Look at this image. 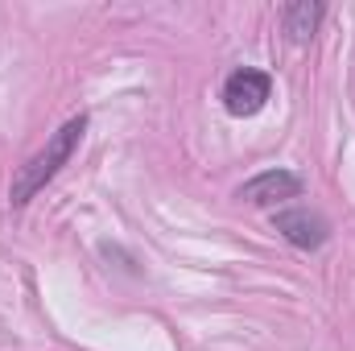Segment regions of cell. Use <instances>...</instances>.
Here are the masks:
<instances>
[{"label": "cell", "instance_id": "cell-1", "mask_svg": "<svg viewBox=\"0 0 355 351\" xmlns=\"http://www.w3.org/2000/svg\"><path fill=\"white\" fill-rule=\"evenodd\" d=\"M83 132H87V116H75V120H67L50 141H46V149L37 153V157H29L17 178H12V186H8V198H12V207H25L50 178L58 174L67 162H71V153L79 149V141H83Z\"/></svg>", "mask_w": 355, "mask_h": 351}, {"label": "cell", "instance_id": "cell-5", "mask_svg": "<svg viewBox=\"0 0 355 351\" xmlns=\"http://www.w3.org/2000/svg\"><path fill=\"white\" fill-rule=\"evenodd\" d=\"M285 33H289V42H310L314 37V29H318V21H322V4H310V0H297V4H285Z\"/></svg>", "mask_w": 355, "mask_h": 351}, {"label": "cell", "instance_id": "cell-4", "mask_svg": "<svg viewBox=\"0 0 355 351\" xmlns=\"http://www.w3.org/2000/svg\"><path fill=\"white\" fill-rule=\"evenodd\" d=\"M272 223H277V232H281L293 248L314 252V248L327 244V223H322V215H314V211H306V207L281 211V215H272Z\"/></svg>", "mask_w": 355, "mask_h": 351}, {"label": "cell", "instance_id": "cell-3", "mask_svg": "<svg viewBox=\"0 0 355 351\" xmlns=\"http://www.w3.org/2000/svg\"><path fill=\"white\" fill-rule=\"evenodd\" d=\"M297 194H302V178L293 170H265V174H257L252 182L240 186V198L252 207H281Z\"/></svg>", "mask_w": 355, "mask_h": 351}, {"label": "cell", "instance_id": "cell-2", "mask_svg": "<svg viewBox=\"0 0 355 351\" xmlns=\"http://www.w3.org/2000/svg\"><path fill=\"white\" fill-rule=\"evenodd\" d=\"M268 95H272V79H268L265 71L240 67V71H232L227 83H223V108H227L232 116H257L268 103Z\"/></svg>", "mask_w": 355, "mask_h": 351}]
</instances>
